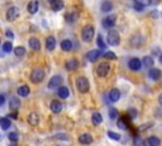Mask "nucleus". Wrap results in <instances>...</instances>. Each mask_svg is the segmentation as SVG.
<instances>
[{
	"label": "nucleus",
	"instance_id": "f704fd0d",
	"mask_svg": "<svg viewBox=\"0 0 162 146\" xmlns=\"http://www.w3.org/2000/svg\"><path fill=\"white\" fill-rule=\"evenodd\" d=\"M55 139L56 140H61V141H69L70 136L66 135V133H57V135H55Z\"/></svg>",
	"mask_w": 162,
	"mask_h": 146
},
{
	"label": "nucleus",
	"instance_id": "c756f323",
	"mask_svg": "<svg viewBox=\"0 0 162 146\" xmlns=\"http://www.w3.org/2000/svg\"><path fill=\"white\" fill-rule=\"evenodd\" d=\"M77 13L76 12H72V13H67L66 15H65V18H66V22L69 23H73V22H76V19H77Z\"/></svg>",
	"mask_w": 162,
	"mask_h": 146
},
{
	"label": "nucleus",
	"instance_id": "603ef678",
	"mask_svg": "<svg viewBox=\"0 0 162 146\" xmlns=\"http://www.w3.org/2000/svg\"><path fill=\"white\" fill-rule=\"evenodd\" d=\"M9 146H17V145H15V144H14V142H12V144H10V145H9Z\"/></svg>",
	"mask_w": 162,
	"mask_h": 146
},
{
	"label": "nucleus",
	"instance_id": "7ed1b4c3",
	"mask_svg": "<svg viewBox=\"0 0 162 146\" xmlns=\"http://www.w3.org/2000/svg\"><path fill=\"white\" fill-rule=\"evenodd\" d=\"M95 34V29L93 26H85L82 28V32H81V37L85 42H90V41L94 38Z\"/></svg>",
	"mask_w": 162,
	"mask_h": 146
},
{
	"label": "nucleus",
	"instance_id": "9d476101",
	"mask_svg": "<svg viewBox=\"0 0 162 146\" xmlns=\"http://www.w3.org/2000/svg\"><path fill=\"white\" fill-rule=\"evenodd\" d=\"M128 66H129V69H131L132 71H138V70H141L142 62H141V60H139V59H137V57H133V59H131V60H129V62H128Z\"/></svg>",
	"mask_w": 162,
	"mask_h": 146
},
{
	"label": "nucleus",
	"instance_id": "ddd939ff",
	"mask_svg": "<svg viewBox=\"0 0 162 146\" xmlns=\"http://www.w3.org/2000/svg\"><path fill=\"white\" fill-rule=\"evenodd\" d=\"M161 75H162V72H161V70L160 69H156V67H149V71H148V76H149V79H152V80H158L160 78H161Z\"/></svg>",
	"mask_w": 162,
	"mask_h": 146
},
{
	"label": "nucleus",
	"instance_id": "a18cd8bd",
	"mask_svg": "<svg viewBox=\"0 0 162 146\" xmlns=\"http://www.w3.org/2000/svg\"><path fill=\"white\" fill-rule=\"evenodd\" d=\"M134 144H136L137 146H141V145H142V141H141V139H139V137H137V139H136V141H134Z\"/></svg>",
	"mask_w": 162,
	"mask_h": 146
},
{
	"label": "nucleus",
	"instance_id": "1a4fd4ad",
	"mask_svg": "<svg viewBox=\"0 0 162 146\" xmlns=\"http://www.w3.org/2000/svg\"><path fill=\"white\" fill-rule=\"evenodd\" d=\"M39 122H41V116H39V114H38L37 112H32V113H29V116H28V123L30 124L32 127L38 126Z\"/></svg>",
	"mask_w": 162,
	"mask_h": 146
},
{
	"label": "nucleus",
	"instance_id": "0eeeda50",
	"mask_svg": "<svg viewBox=\"0 0 162 146\" xmlns=\"http://www.w3.org/2000/svg\"><path fill=\"white\" fill-rule=\"evenodd\" d=\"M62 81H63V79H62V76H60V75H55L51 80H49V83H48V89H58L61 85H62Z\"/></svg>",
	"mask_w": 162,
	"mask_h": 146
},
{
	"label": "nucleus",
	"instance_id": "2eb2a0df",
	"mask_svg": "<svg viewBox=\"0 0 162 146\" xmlns=\"http://www.w3.org/2000/svg\"><path fill=\"white\" fill-rule=\"evenodd\" d=\"M28 12L30 14H36L38 12V8H39V3L37 2V0H32V2L28 3Z\"/></svg>",
	"mask_w": 162,
	"mask_h": 146
},
{
	"label": "nucleus",
	"instance_id": "2f4dec72",
	"mask_svg": "<svg viewBox=\"0 0 162 146\" xmlns=\"http://www.w3.org/2000/svg\"><path fill=\"white\" fill-rule=\"evenodd\" d=\"M14 54H15V56H18V57L24 56V55H26V48L22 47V46H18V47L14 48Z\"/></svg>",
	"mask_w": 162,
	"mask_h": 146
},
{
	"label": "nucleus",
	"instance_id": "3c124183",
	"mask_svg": "<svg viewBox=\"0 0 162 146\" xmlns=\"http://www.w3.org/2000/svg\"><path fill=\"white\" fill-rule=\"evenodd\" d=\"M160 61H161V64H162V54L160 55Z\"/></svg>",
	"mask_w": 162,
	"mask_h": 146
},
{
	"label": "nucleus",
	"instance_id": "79ce46f5",
	"mask_svg": "<svg viewBox=\"0 0 162 146\" xmlns=\"http://www.w3.org/2000/svg\"><path fill=\"white\" fill-rule=\"evenodd\" d=\"M144 9V6L142 4H138V3H134V10H137V12H142V10Z\"/></svg>",
	"mask_w": 162,
	"mask_h": 146
},
{
	"label": "nucleus",
	"instance_id": "de8ad7c7",
	"mask_svg": "<svg viewBox=\"0 0 162 146\" xmlns=\"http://www.w3.org/2000/svg\"><path fill=\"white\" fill-rule=\"evenodd\" d=\"M9 117H10V118H17L18 114H17V113H12V114H9Z\"/></svg>",
	"mask_w": 162,
	"mask_h": 146
},
{
	"label": "nucleus",
	"instance_id": "58836bf2",
	"mask_svg": "<svg viewBox=\"0 0 162 146\" xmlns=\"http://www.w3.org/2000/svg\"><path fill=\"white\" fill-rule=\"evenodd\" d=\"M127 120H125V117H123V118H121V120H118V126H119L122 130H127V123H124Z\"/></svg>",
	"mask_w": 162,
	"mask_h": 146
},
{
	"label": "nucleus",
	"instance_id": "dca6fc26",
	"mask_svg": "<svg viewBox=\"0 0 162 146\" xmlns=\"http://www.w3.org/2000/svg\"><path fill=\"white\" fill-rule=\"evenodd\" d=\"M46 48L48 51H53L56 48V38L53 36H49L46 38Z\"/></svg>",
	"mask_w": 162,
	"mask_h": 146
},
{
	"label": "nucleus",
	"instance_id": "6e6552de",
	"mask_svg": "<svg viewBox=\"0 0 162 146\" xmlns=\"http://www.w3.org/2000/svg\"><path fill=\"white\" fill-rule=\"evenodd\" d=\"M101 55H103V52H101L100 48H98V50H91V51H89L88 54H86V59H88L90 62H95Z\"/></svg>",
	"mask_w": 162,
	"mask_h": 146
},
{
	"label": "nucleus",
	"instance_id": "4be33fe9",
	"mask_svg": "<svg viewBox=\"0 0 162 146\" xmlns=\"http://www.w3.org/2000/svg\"><path fill=\"white\" fill-rule=\"evenodd\" d=\"M109 99L112 102H118V100H119L121 99V91H119V89H117V88L112 89L110 93H109Z\"/></svg>",
	"mask_w": 162,
	"mask_h": 146
},
{
	"label": "nucleus",
	"instance_id": "a878e982",
	"mask_svg": "<svg viewBox=\"0 0 162 146\" xmlns=\"http://www.w3.org/2000/svg\"><path fill=\"white\" fill-rule=\"evenodd\" d=\"M131 43H132V46H134V47H139V46L143 43V37H142V36H134V37H132Z\"/></svg>",
	"mask_w": 162,
	"mask_h": 146
},
{
	"label": "nucleus",
	"instance_id": "b1692460",
	"mask_svg": "<svg viewBox=\"0 0 162 146\" xmlns=\"http://www.w3.org/2000/svg\"><path fill=\"white\" fill-rule=\"evenodd\" d=\"M91 121H93V123L95 124V126H98V124H100L103 122V116L99 112H94L91 114Z\"/></svg>",
	"mask_w": 162,
	"mask_h": 146
},
{
	"label": "nucleus",
	"instance_id": "39448f33",
	"mask_svg": "<svg viewBox=\"0 0 162 146\" xmlns=\"http://www.w3.org/2000/svg\"><path fill=\"white\" fill-rule=\"evenodd\" d=\"M110 71V65L108 62H101V64L98 65L96 67V74H98L100 78H105Z\"/></svg>",
	"mask_w": 162,
	"mask_h": 146
},
{
	"label": "nucleus",
	"instance_id": "f3484780",
	"mask_svg": "<svg viewBox=\"0 0 162 146\" xmlns=\"http://www.w3.org/2000/svg\"><path fill=\"white\" fill-rule=\"evenodd\" d=\"M20 106H22L20 99L17 98V97H13L12 99H10V102H9V108L12 109V111H17V109H19Z\"/></svg>",
	"mask_w": 162,
	"mask_h": 146
},
{
	"label": "nucleus",
	"instance_id": "8fccbe9b",
	"mask_svg": "<svg viewBox=\"0 0 162 146\" xmlns=\"http://www.w3.org/2000/svg\"><path fill=\"white\" fill-rule=\"evenodd\" d=\"M160 0H151V4H158Z\"/></svg>",
	"mask_w": 162,
	"mask_h": 146
},
{
	"label": "nucleus",
	"instance_id": "9b49d317",
	"mask_svg": "<svg viewBox=\"0 0 162 146\" xmlns=\"http://www.w3.org/2000/svg\"><path fill=\"white\" fill-rule=\"evenodd\" d=\"M115 23H117V18L114 15H109L103 20V27L106 29H112L115 26Z\"/></svg>",
	"mask_w": 162,
	"mask_h": 146
},
{
	"label": "nucleus",
	"instance_id": "393cba45",
	"mask_svg": "<svg viewBox=\"0 0 162 146\" xmlns=\"http://www.w3.org/2000/svg\"><path fill=\"white\" fill-rule=\"evenodd\" d=\"M10 126H12V122L8 117H0V127L3 130H8Z\"/></svg>",
	"mask_w": 162,
	"mask_h": 146
},
{
	"label": "nucleus",
	"instance_id": "cd10ccee",
	"mask_svg": "<svg viewBox=\"0 0 162 146\" xmlns=\"http://www.w3.org/2000/svg\"><path fill=\"white\" fill-rule=\"evenodd\" d=\"M29 93H30V89H29L28 85H22V87L18 89V94H19L20 97H27V95H29Z\"/></svg>",
	"mask_w": 162,
	"mask_h": 146
},
{
	"label": "nucleus",
	"instance_id": "5701e85b",
	"mask_svg": "<svg viewBox=\"0 0 162 146\" xmlns=\"http://www.w3.org/2000/svg\"><path fill=\"white\" fill-rule=\"evenodd\" d=\"M62 103L61 102H58V100H53L52 103H51V111L53 112V113H60L61 111H62Z\"/></svg>",
	"mask_w": 162,
	"mask_h": 146
},
{
	"label": "nucleus",
	"instance_id": "72a5a7b5",
	"mask_svg": "<svg viewBox=\"0 0 162 146\" xmlns=\"http://www.w3.org/2000/svg\"><path fill=\"white\" fill-rule=\"evenodd\" d=\"M108 136H109L112 140H114V141H119V140L122 139V136H121L119 133L113 132V131H109V132H108Z\"/></svg>",
	"mask_w": 162,
	"mask_h": 146
},
{
	"label": "nucleus",
	"instance_id": "7c9ffc66",
	"mask_svg": "<svg viewBox=\"0 0 162 146\" xmlns=\"http://www.w3.org/2000/svg\"><path fill=\"white\" fill-rule=\"evenodd\" d=\"M142 64L146 66V67H152L153 66V64H155V61H153V59L152 57H149V56H146V57H143V61H142Z\"/></svg>",
	"mask_w": 162,
	"mask_h": 146
},
{
	"label": "nucleus",
	"instance_id": "473e14b6",
	"mask_svg": "<svg viewBox=\"0 0 162 146\" xmlns=\"http://www.w3.org/2000/svg\"><path fill=\"white\" fill-rule=\"evenodd\" d=\"M12 51H13L12 42H5V43H3V52H4V54H9V52H12Z\"/></svg>",
	"mask_w": 162,
	"mask_h": 146
},
{
	"label": "nucleus",
	"instance_id": "49530a36",
	"mask_svg": "<svg viewBox=\"0 0 162 146\" xmlns=\"http://www.w3.org/2000/svg\"><path fill=\"white\" fill-rule=\"evenodd\" d=\"M5 34H6V36H8L9 38H13V37H14V36H13V33H12V32H10V30H8V32H6Z\"/></svg>",
	"mask_w": 162,
	"mask_h": 146
},
{
	"label": "nucleus",
	"instance_id": "aec40b11",
	"mask_svg": "<svg viewBox=\"0 0 162 146\" xmlns=\"http://www.w3.org/2000/svg\"><path fill=\"white\" fill-rule=\"evenodd\" d=\"M65 4L62 0H51V8L52 10H55V12H58V10L63 9Z\"/></svg>",
	"mask_w": 162,
	"mask_h": 146
},
{
	"label": "nucleus",
	"instance_id": "f8f14e48",
	"mask_svg": "<svg viewBox=\"0 0 162 146\" xmlns=\"http://www.w3.org/2000/svg\"><path fill=\"white\" fill-rule=\"evenodd\" d=\"M79 142L81 145H91L94 142V139H93V136L90 133H82L79 137Z\"/></svg>",
	"mask_w": 162,
	"mask_h": 146
},
{
	"label": "nucleus",
	"instance_id": "4468645a",
	"mask_svg": "<svg viewBox=\"0 0 162 146\" xmlns=\"http://www.w3.org/2000/svg\"><path fill=\"white\" fill-rule=\"evenodd\" d=\"M65 66H66V69L69 71H73V70H76L79 67V62L76 59H70L66 61V64H65Z\"/></svg>",
	"mask_w": 162,
	"mask_h": 146
},
{
	"label": "nucleus",
	"instance_id": "423d86ee",
	"mask_svg": "<svg viewBox=\"0 0 162 146\" xmlns=\"http://www.w3.org/2000/svg\"><path fill=\"white\" fill-rule=\"evenodd\" d=\"M20 12H19V9L17 6H10L8 9V12H6V19L9 20V22H14V20L19 17Z\"/></svg>",
	"mask_w": 162,
	"mask_h": 146
},
{
	"label": "nucleus",
	"instance_id": "6ab92c4d",
	"mask_svg": "<svg viewBox=\"0 0 162 146\" xmlns=\"http://www.w3.org/2000/svg\"><path fill=\"white\" fill-rule=\"evenodd\" d=\"M29 47L33 50V51H39L41 50V42H39V39L36 38V37H32L29 39Z\"/></svg>",
	"mask_w": 162,
	"mask_h": 146
},
{
	"label": "nucleus",
	"instance_id": "c03bdc74",
	"mask_svg": "<svg viewBox=\"0 0 162 146\" xmlns=\"http://www.w3.org/2000/svg\"><path fill=\"white\" fill-rule=\"evenodd\" d=\"M4 103H5V97L3 94H0V107H2Z\"/></svg>",
	"mask_w": 162,
	"mask_h": 146
},
{
	"label": "nucleus",
	"instance_id": "f03ea898",
	"mask_svg": "<svg viewBox=\"0 0 162 146\" xmlns=\"http://www.w3.org/2000/svg\"><path fill=\"white\" fill-rule=\"evenodd\" d=\"M76 87H77V90L80 93H88L90 89V83L85 76H80L76 80Z\"/></svg>",
	"mask_w": 162,
	"mask_h": 146
},
{
	"label": "nucleus",
	"instance_id": "a19ab883",
	"mask_svg": "<svg viewBox=\"0 0 162 146\" xmlns=\"http://www.w3.org/2000/svg\"><path fill=\"white\" fill-rule=\"evenodd\" d=\"M136 3L138 4H142L143 6H147V5H151V0H134Z\"/></svg>",
	"mask_w": 162,
	"mask_h": 146
},
{
	"label": "nucleus",
	"instance_id": "09e8293b",
	"mask_svg": "<svg viewBox=\"0 0 162 146\" xmlns=\"http://www.w3.org/2000/svg\"><path fill=\"white\" fill-rule=\"evenodd\" d=\"M158 103H160L161 106H162V93H161V94H160V97H158Z\"/></svg>",
	"mask_w": 162,
	"mask_h": 146
},
{
	"label": "nucleus",
	"instance_id": "c9c22d12",
	"mask_svg": "<svg viewBox=\"0 0 162 146\" xmlns=\"http://www.w3.org/2000/svg\"><path fill=\"white\" fill-rule=\"evenodd\" d=\"M96 42H98V46H99V48H100V50H103V48H105V47H106V43L104 42V39H103V36H101V34H98V38H96Z\"/></svg>",
	"mask_w": 162,
	"mask_h": 146
},
{
	"label": "nucleus",
	"instance_id": "c85d7f7f",
	"mask_svg": "<svg viewBox=\"0 0 162 146\" xmlns=\"http://www.w3.org/2000/svg\"><path fill=\"white\" fill-rule=\"evenodd\" d=\"M61 48H62V51H71L72 42H71L70 39H63L62 42H61Z\"/></svg>",
	"mask_w": 162,
	"mask_h": 146
},
{
	"label": "nucleus",
	"instance_id": "f257e3e1",
	"mask_svg": "<svg viewBox=\"0 0 162 146\" xmlns=\"http://www.w3.org/2000/svg\"><path fill=\"white\" fill-rule=\"evenodd\" d=\"M106 41H108V43H109L110 46H118L121 43V36H119V33H118L117 30L110 29L109 33H108V36H106Z\"/></svg>",
	"mask_w": 162,
	"mask_h": 146
},
{
	"label": "nucleus",
	"instance_id": "4c0bfd02",
	"mask_svg": "<svg viewBox=\"0 0 162 146\" xmlns=\"http://www.w3.org/2000/svg\"><path fill=\"white\" fill-rule=\"evenodd\" d=\"M109 117H110V120H117L118 118V111L115 108L109 109Z\"/></svg>",
	"mask_w": 162,
	"mask_h": 146
},
{
	"label": "nucleus",
	"instance_id": "37998d69",
	"mask_svg": "<svg viewBox=\"0 0 162 146\" xmlns=\"http://www.w3.org/2000/svg\"><path fill=\"white\" fill-rule=\"evenodd\" d=\"M129 114H131L132 118H134V117L137 116V111H136L134 108H131V109H129Z\"/></svg>",
	"mask_w": 162,
	"mask_h": 146
},
{
	"label": "nucleus",
	"instance_id": "ea45409f",
	"mask_svg": "<svg viewBox=\"0 0 162 146\" xmlns=\"http://www.w3.org/2000/svg\"><path fill=\"white\" fill-rule=\"evenodd\" d=\"M8 137H9V140L12 142H17L18 141V133L17 132H10Z\"/></svg>",
	"mask_w": 162,
	"mask_h": 146
},
{
	"label": "nucleus",
	"instance_id": "20e7f679",
	"mask_svg": "<svg viewBox=\"0 0 162 146\" xmlns=\"http://www.w3.org/2000/svg\"><path fill=\"white\" fill-rule=\"evenodd\" d=\"M43 79H45V71L42 69H34L30 72V80L34 84H39V83L43 81Z\"/></svg>",
	"mask_w": 162,
	"mask_h": 146
},
{
	"label": "nucleus",
	"instance_id": "a211bd4d",
	"mask_svg": "<svg viewBox=\"0 0 162 146\" xmlns=\"http://www.w3.org/2000/svg\"><path fill=\"white\" fill-rule=\"evenodd\" d=\"M144 146H160V139L156 136H149L144 142Z\"/></svg>",
	"mask_w": 162,
	"mask_h": 146
},
{
	"label": "nucleus",
	"instance_id": "bb28decb",
	"mask_svg": "<svg viewBox=\"0 0 162 146\" xmlns=\"http://www.w3.org/2000/svg\"><path fill=\"white\" fill-rule=\"evenodd\" d=\"M100 8H101V12L108 13V12H110V10L113 9V4H112V2H109V0H105V2H103Z\"/></svg>",
	"mask_w": 162,
	"mask_h": 146
},
{
	"label": "nucleus",
	"instance_id": "412c9836",
	"mask_svg": "<svg viewBox=\"0 0 162 146\" xmlns=\"http://www.w3.org/2000/svg\"><path fill=\"white\" fill-rule=\"evenodd\" d=\"M57 93H58V97L62 98V99H66V98H69V95H70L69 88H67V87H62V85L57 89Z\"/></svg>",
	"mask_w": 162,
	"mask_h": 146
},
{
	"label": "nucleus",
	"instance_id": "e433bc0d",
	"mask_svg": "<svg viewBox=\"0 0 162 146\" xmlns=\"http://www.w3.org/2000/svg\"><path fill=\"white\" fill-rule=\"evenodd\" d=\"M103 56H104L105 59H109V60H115V59H117L115 54H114V52H112V51H106L105 54H103Z\"/></svg>",
	"mask_w": 162,
	"mask_h": 146
}]
</instances>
